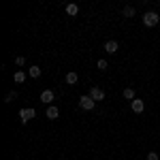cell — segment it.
<instances>
[{
	"label": "cell",
	"instance_id": "18",
	"mask_svg": "<svg viewBox=\"0 0 160 160\" xmlns=\"http://www.w3.org/2000/svg\"><path fill=\"white\" fill-rule=\"evenodd\" d=\"M148 160H158V154H156V152H149V154H148Z\"/></svg>",
	"mask_w": 160,
	"mask_h": 160
},
{
	"label": "cell",
	"instance_id": "10",
	"mask_svg": "<svg viewBox=\"0 0 160 160\" xmlns=\"http://www.w3.org/2000/svg\"><path fill=\"white\" fill-rule=\"evenodd\" d=\"M77 79H79V77H77V73H73V71H71V73H66V77H64V81H66L68 86H75V83H77Z\"/></svg>",
	"mask_w": 160,
	"mask_h": 160
},
{
	"label": "cell",
	"instance_id": "2",
	"mask_svg": "<svg viewBox=\"0 0 160 160\" xmlns=\"http://www.w3.org/2000/svg\"><path fill=\"white\" fill-rule=\"evenodd\" d=\"M37 118V111L32 109V107H26V109H19V120H22V124L30 122V120H34Z\"/></svg>",
	"mask_w": 160,
	"mask_h": 160
},
{
	"label": "cell",
	"instance_id": "14",
	"mask_svg": "<svg viewBox=\"0 0 160 160\" xmlns=\"http://www.w3.org/2000/svg\"><path fill=\"white\" fill-rule=\"evenodd\" d=\"M124 15H126V17H135V7H130V4L124 7Z\"/></svg>",
	"mask_w": 160,
	"mask_h": 160
},
{
	"label": "cell",
	"instance_id": "3",
	"mask_svg": "<svg viewBox=\"0 0 160 160\" xmlns=\"http://www.w3.org/2000/svg\"><path fill=\"white\" fill-rule=\"evenodd\" d=\"M94 105H96V100L92 98L90 94H86V96H81V98H79V107H81V109H86V111H92V109H94Z\"/></svg>",
	"mask_w": 160,
	"mask_h": 160
},
{
	"label": "cell",
	"instance_id": "9",
	"mask_svg": "<svg viewBox=\"0 0 160 160\" xmlns=\"http://www.w3.org/2000/svg\"><path fill=\"white\" fill-rule=\"evenodd\" d=\"M13 81H15V83H24L26 81V73L24 71H15V73H13Z\"/></svg>",
	"mask_w": 160,
	"mask_h": 160
},
{
	"label": "cell",
	"instance_id": "6",
	"mask_svg": "<svg viewBox=\"0 0 160 160\" xmlns=\"http://www.w3.org/2000/svg\"><path fill=\"white\" fill-rule=\"evenodd\" d=\"M53 98H56V94H53L51 90H43V92H41V100H43L45 105H47V102H53Z\"/></svg>",
	"mask_w": 160,
	"mask_h": 160
},
{
	"label": "cell",
	"instance_id": "13",
	"mask_svg": "<svg viewBox=\"0 0 160 160\" xmlns=\"http://www.w3.org/2000/svg\"><path fill=\"white\" fill-rule=\"evenodd\" d=\"M30 77H32V79H38V77H41V68H38V66H30Z\"/></svg>",
	"mask_w": 160,
	"mask_h": 160
},
{
	"label": "cell",
	"instance_id": "11",
	"mask_svg": "<svg viewBox=\"0 0 160 160\" xmlns=\"http://www.w3.org/2000/svg\"><path fill=\"white\" fill-rule=\"evenodd\" d=\"M79 13V7L75 4V2H71V4H66V15H71V17H75Z\"/></svg>",
	"mask_w": 160,
	"mask_h": 160
},
{
	"label": "cell",
	"instance_id": "8",
	"mask_svg": "<svg viewBox=\"0 0 160 160\" xmlns=\"http://www.w3.org/2000/svg\"><path fill=\"white\" fill-rule=\"evenodd\" d=\"M45 115H47L49 120H56V118L60 115V111H58V107H53V105H49V107H47V111H45Z\"/></svg>",
	"mask_w": 160,
	"mask_h": 160
},
{
	"label": "cell",
	"instance_id": "7",
	"mask_svg": "<svg viewBox=\"0 0 160 160\" xmlns=\"http://www.w3.org/2000/svg\"><path fill=\"white\" fill-rule=\"evenodd\" d=\"M118 49H120L118 41H107V43H105V51H107V53H115Z\"/></svg>",
	"mask_w": 160,
	"mask_h": 160
},
{
	"label": "cell",
	"instance_id": "4",
	"mask_svg": "<svg viewBox=\"0 0 160 160\" xmlns=\"http://www.w3.org/2000/svg\"><path fill=\"white\" fill-rule=\"evenodd\" d=\"M90 96L98 102V100L105 98V90H102V88H98V86H92V88H90Z\"/></svg>",
	"mask_w": 160,
	"mask_h": 160
},
{
	"label": "cell",
	"instance_id": "12",
	"mask_svg": "<svg viewBox=\"0 0 160 160\" xmlns=\"http://www.w3.org/2000/svg\"><path fill=\"white\" fill-rule=\"evenodd\" d=\"M124 98L126 100H135V88H124Z\"/></svg>",
	"mask_w": 160,
	"mask_h": 160
},
{
	"label": "cell",
	"instance_id": "17",
	"mask_svg": "<svg viewBox=\"0 0 160 160\" xmlns=\"http://www.w3.org/2000/svg\"><path fill=\"white\" fill-rule=\"evenodd\" d=\"M15 64H17V66H24V64H26V58H24V56H17V58H15Z\"/></svg>",
	"mask_w": 160,
	"mask_h": 160
},
{
	"label": "cell",
	"instance_id": "15",
	"mask_svg": "<svg viewBox=\"0 0 160 160\" xmlns=\"http://www.w3.org/2000/svg\"><path fill=\"white\" fill-rule=\"evenodd\" d=\"M96 66H98V71H107V66H109V64H107V60H102V58H100V60L96 62Z\"/></svg>",
	"mask_w": 160,
	"mask_h": 160
},
{
	"label": "cell",
	"instance_id": "5",
	"mask_svg": "<svg viewBox=\"0 0 160 160\" xmlns=\"http://www.w3.org/2000/svg\"><path fill=\"white\" fill-rule=\"evenodd\" d=\"M130 109L135 111V113H143V109H145V102L141 98H135L132 102H130Z\"/></svg>",
	"mask_w": 160,
	"mask_h": 160
},
{
	"label": "cell",
	"instance_id": "1",
	"mask_svg": "<svg viewBox=\"0 0 160 160\" xmlns=\"http://www.w3.org/2000/svg\"><path fill=\"white\" fill-rule=\"evenodd\" d=\"M158 22H160V15L156 11H148L145 15H143V24L148 26V28H154Z\"/></svg>",
	"mask_w": 160,
	"mask_h": 160
},
{
	"label": "cell",
	"instance_id": "16",
	"mask_svg": "<svg viewBox=\"0 0 160 160\" xmlns=\"http://www.w3.org/2000/svg\"><path fill=\"white\" fill-rule=\"evenodd\" d=\"M15 98H17V92L13 90V92H9V94H7V98H4V102H13Z\"/></svg>",
	"mask_w": 160,
	"mask_h": 160
}]
</instances>
